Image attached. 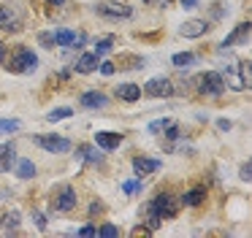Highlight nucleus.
<instances>
[{
	"label": "nucleus",
	"instance_id": "1a4fd4ad",
	"mask_svg": "<svg viewBox=\"0 0 252 238\" xmlns=\"http://www.w3.org/2000/svg\"><path fill=\"white\" fill-rule=\"evenodd\" d=\"M122 144V133H111V130H98L95 133V146H100V149H117V146Z\"/></svg>",
	"mask_w": 252,
	"mask_h": 238
},
{
	"label": "nucleus",
	"instance_id": "72a5a7b5",
	"mask_svg": "<svg viewBox=\"0 0 252 238\" xmlns=\"http://www.w3.org/2000/svg\"><path fill=\"white\" fill-rule=\"evenodd\" d=\"M217 127H220V130H225V133H228V130L233 127V124H230V119H220V122H217Z\"/></svg>",
	"mask_w": 252,
	"mask_h": 238
},
{
	"label": "nucleus",
	"instance_id": "e433bc0d",
	"mask_svg": "<svg viewBox=\"0 0 252 238\" xmlns=\"http://www.w3.org/2000/svg\"><path fill=\"white\" fill-rule=\"evenodd\" d=\"M3 60H6V43L0 41V62H3Z\"/></svg>",
	"mask_w": 252,
	"mask_h": 238
},
{
	"label": "nucleus",
	"instance_id": "393cba45",
	"mask_svg": "<svg viewBox=\"0 0 252 238\" xmlns=\"http://www.w3.org/2000/svg\"><path fill=\"white\" fill-rule=\"evenodd\" d=\"M168 124H171V119H165V117H163V119H155V122H149V133L160 135L165 127H168Z\"/></svg>",
	"mask_w": 252,
	"mask_h": 238
},
{
	"label": "nucleus",
	"instance_id": "dca6fc26",
	"mask_svg": "<svg viewBox=\"0 0 252 238\" xmlns=\"http://www.w3.org/2000/svg\"><path fill=\"white\" fill-rule=\"evenodd\" d=\"M117 97L125 103H136L138 97H141V87L138 84H120L117 87Z\"/></svg>",
	"mask_w": 252,
	"mask_h": 238
},
{
	"label": "nucleus",
	"instance_id": "b1692460",
	"mask_svg": "<svg viewBox=\"0 0 252 238\" xmlns=\"http://www.w3.org/2000/svg\"><path fill=\"white\" fill-rule=\"evenodd\" d=\"M19 127H22V122H19V119H0V135L17 133Z\"/></svg>",
	"mask_w": 252,
	"mask_h": 238
},
{
	"label": "nucleus",
	"instance_id": "c85d7f7f",
	"mask_svg": "<svg viewBox=\"0 0 252 238\" xmlns=\"http://www.w3.org/2000/svg\"><path fill=\"white\" fill-rule=\"evenodd\" d=\"M3 222H6V227H17L19 225V211H8Z\"/></svg>",
	"mask_w": 252,
	"mask_h": 238
},
{
	"label": "nucleus",
	"instance_id": "6ab92c4d",
	"mask_svg": "<svg viewBox=\"0 0 252 238\" xmlns=\"http://www.w3.org/2000/svg\"><path fill=\"white\" fill-rule=\"evenodd\" d=\"M17 176H19V178H33V176H35L33 160H17Z\"/></svg>",
	"mask_w": 252,
	"mask_h": 238
},
{
	"label": "nucleus",
	"instance_id": "f03ea898",
	"mask_svg": "<svg viewBox=\"0 0 252 238\" xmlns=\"http://www.w3.org/2000/svg\"><path fill=\"white\" fill-rule=\"evenodd\" d=\"M35 68H38V57L25 46H19L17 52L11 54V60H8V70H11V73H33Z\"/></svg>",
	"mask_w": 252,
	"mask_h": 238
},
{
	"label": "nucleus",
	"instance_id": "5701e85b",
	"mask_svg": "<svg viewBox=\"0 0 252 238\" xmlns=\"http://www.w3.org/2000/svg\"><path fill=\"white\" fill-rule=\"evenodd\" d=\"M111 46H114V38H111V35L109 38H100V41L95 43V52L93 54H95V57H103V54H109Z\"/></svg>",
	"mask_w": 252,
	"mask_h": 238
},
{
	"label": "nucleus",
	"instance_id": "4468645a",
	"mask_svg": "<svg viewBox=\"0 0 252 238\" xmlns=\"http://www.w3.org/2000/svg\"><path fill=\"white\" fill-rule=\"evenodd\" d=\"M203 200H206V187H203V184H198V187H192V189H190V192L182 195L179 203L192 206V208H195V206H201V203H203Z\"/></svg>",
	"mask_w": 252,
	"mask_h": 238
},
{
	"label": "nucleus",
	"instance_id": "423d86ee",
	"mask_svg": "<svg viewBox=\"0 0 252 238\" xmlns=\"http://www.w3.org/2000/svg\"><path fill=\"white\" fill-rule=\"evenodd\" d=\"M76 203H79V198H76V189H73L71 184H63V187L55 192V198H52L55 211H73Z\"/></svg>",
	"mask_w": 252,
	"mask_h": 238
},
{
	"label": "nucleus",
	"instance_id": "9b49d317",
	"mask_svg": "<svg viewBox=\"0 0 252 238\" xmlns=\"http://www.w3.org/2000/svg\"><path fill=\"white\" fill-rule=\"evenodd\" d=\"M52 35H55V46H79V43L84 41V35H76V32L68 30V27H60V30H55Z\"/></svg>",
	"mask_w": 252,
	"mask_h": 238
},
{
	"label": "nucleus",
	"instance_id": "f704fd0d",
	"mask_svg": "<svg viewBox=\"0 0 252 238\" xmlns=\"http://www.w3.org/2000/svg\"><path fill=\"white\" fill-rule=\"evenodd\" d=\"M100 211H103V206H100V203H93V206H90V214H100Z\"/></svg>",
	"mask_w": 252,
	"mask_h": 238
},
{
	"label": "nucleus",
	"instance_id": "c9c22d12",
	"mask_svg": "<svg viewBox=\"0 0 252 238\" xmlns=\"http://www.w3.org/2000/svg\"><path fill=\"white\" fill-rule=\"evenodd\" d=\"M179 3L185 5V8H195V5H198V0H179Z\"/></svg>",
	"mask_w": 252,
	"mask_h": 238
},
{
	"label": "nucleus",
	"instance_id": "cd10ccee",
	"mask_svg": "<svg viewBox=\"0 0 252 238\" xmlns=\"http://www.w3.org/2000/svg\"><path fill=\"white\" fill-rule=\"evenodd\" d=\"M239 178L241 181H250L252 178V162H244V165L239 168Z\"/></svg>",
	"mask_w": 252,
	"mask_h": 238
},
{
	"label": "nucleus",
	"instance_id": "58836bf2",
	"mask_svg": "<svg viewBox=\"0 0 252 238\" xmlns=\"http://www.w3.org/2000/svg\"><path fill=\"white\" fill-rule=\"evenodd\" d=\"M160 3H168V0H160Z\"/></svg>",
	"mask_w": 252,
	"mask_h": 238
},
{
	"label": "nucleus",
	"instance_id": "aec40b11",
	"mask_svg": "<svg viewBox=\"0 0 252 238\" xmlns=\"http://www.w3.org/2000/svg\"><path fill=\"white\" fill-rule=\"evenodd\" d=\"M79 151L84 154V160H87V162H103L100 146H79Z\"/></svg>",
	"mask_w": 252,
	"mask_h": 238
},
{
	"label": "nucleus",
	"instance_id": "20e7f679",
	"mask_svg": "<svg viewBox=\"0 0 252 238\" xmlns=\"http://www.w3.org/2000/svg\"><path fill=\"white\" fill-rule=\"evenodd\" d=\"M198 92L201 95H209V97H217L225 92V79L222 73H217V70H209V73H203L201 79H198Z\"/></svg>",
	"mask_w": 252,
	"mask_h": 238
},
{
	"label": "nucleus",
	"instance_id": "ddd939ff",
	"mask_svg": "<svg viewBox=\"0 0 252 238\" xmlns=\"http://www.w3.org/2000/svg\"><path fill=\"white\" fill-rule=\"evenodd\" d=\"M79 103H82L84 108H106L109 106V97H106L103 92H84V95L79 97Z\"/></svg>",
	"mask_w": 252,
	"mask_h": 238
},
{
	"label": "nucleus",
	"instance_id": "c756f323",
	"mask_svg": "<svg viewBox=\"0 0 252 238\" xmlns=\"http://www.w3.org/2000/svg\"><path fill=\"white\" fill-rule=\"evenodd\" d=\"M79 236H87V238H93V236H98V227H93V225H84V227H79Z\"/></svg>",
	"mask_w": 252,
	"mask_h": 238
},
{
	"label": "nucleus",
	"instance_id": "6e6552de",
	"mask_svg": "<svg viewBox=\"0 0 252 238\" xmlns=\"http://www.w3.org/2000/svg\"><path fill=\"white\" fill-rule=\"evenodd\" d=\"M149 97H171L174 95V84H171V79H163V76H158V79H149L147 84H144V89Z\"/></svg>",
	"mask_w": 252,
	"mask_h": 238
},
{
	"label": "nucleus",
	"instance_id": "39448f33",
	"mask_svg": "<svg viewBox=\"0 0 252 238\" xmlns=\"http://www.w3.org/2000/svg\"><path fill=\"white\" fill-rule=\"evenodd\" d=\"M95 11H98L100 16H106V19H130V16H133L130 5H127V3H114V0L98 3V5H95Z\"/></svg>",
	"mask_w": 252,
	"mask_h": 238
},
{
	"label": "nucleus",
	"instance_id": "4be33fe9",
	"mask_svg": "<svg viewBox=\"0 0 252 238\" xmlns=\"http://www.w3.org/2000/svg\"><path fill=\"white\" fill-rule=\"evenodd\" d=\"M71 114H73V111H71L68 106H60V108H55V111L46 114V122H60V119H68Z\"/></svg>",
	"mask_w": 252,
	"mask_h": 238
},
{
	"label": "nucleus",
	"instance_id": "7c9ffc66",
	"mask_svg": "<svg viewBox=\"0 0 252 238\" xmlns=\"http://www.w3.org/2000/svg\"><path fill=\"white\" fill-rule=\"evenodd\" d=\"M98 68H100V73H103V76H111V73L117 70V65H114V62H100Z\"/></svg>",
	"mask_w": 252,
	"mask_h": 238
},
{
	"label": "nucleus",
	"instance_id": "9d476101",
	"mask_svg": "<svg viewBox=\"0 0 252 238\" xmlns=\"http://www.w3.org/2000/svg\"><path fill=\"white\" fill-rule=\"evenodd\" d=\"M206 30H209V22L190 19V22H185V25L179 27V35H185V38H201V35H206Z\"/></svg>",
	"mask_w": 252,
	"mask_h": 238
},
{
	"label": "nucleus",
	"instance_id": "4c0bfd02",
	"mask_svg": "<svg viewBox=\"0 0 252 238\" xmlns=\"http://www.w3.org/2000/svg\"><path fill=\"white\" fill-rule=\"evenodd\" d=\"M46 3H52V5H65L68 0H46Z\"/></svg>",
	"mask_w": 252,
	"mask_h": 238
},
{
	"label": "nucleus",
	"instance_id": "473e14b6",
	"mask_svg": "<svg viewBox=\"0 0 252 238\" xmlns=\"http://www.w3.org/2000/svg\"><path fill=\"white\" fill-rule=\"evenodd\" d=\"M35 225H38V230H46V216L44 214H35Z\"/></svg>",
	"mask_w": 252,
	"mask_h": 238
},
{
	"label": "nucleus",
	"instance_id": "bb28decb",
	"mask_svg": "<svg viewBox=\"0 0 252 238\" xmlns=\"http://www.w3.org/2000/svg\"><path fill=\"white\" fill-rule=\"evenodd\" d=\"M122 189H125L127 195H133V192H141V176H138L136 181H125V184H122Z\"/></svg>",
	"mask_w": 252,
	"mask_h": 238
},
{
	"label": "nucleus",
	"instance_id": "2eb2a0df",
	"mask_svg": "<svg viewBox=\"0 0 252 238\" xmlns=\"http://www.w3.org/2000/svg\"><path fill=\"white\" fill-rule=\"evenodd\" d=\"M17 162V151L11 144H0V173L11 171V165Z\"/></svg>",
	"mask_w": 252,
	"mask_h": 238
},
{
	"label": "nucleus",
	"instance_id": "f3484780",
	"mask_svg": "<svg viewBox=\"0 0 252 238\" xmlns=\"http://www.w3.org/2000/svg\"><path fill=\"white\" fill-rule=\"evenodd\" d=\"M247 35H250V22H241V25L239 27H236V30L233 32H230V35L228 38H225V43H222V46L225 49H228V46H233V43H239V41H244V38Z\"/></svg>",
	"mask_w": 252,
	"mask_h": 238
},
{
	"label": "nucleus",
	"instance_id": "a878e982",
	"mask_svg": "<svg viewBox=\"0 0 252 238\" xmlns=\"http://www.w3.org/2000/svg\"><path fill=\"white\" fill-rule=\"evenodd\" d=\"M98 236H103V238H117V236H120V227L103 225V227H98Z\"/></svg>",
	"mask_w": 252,
	"mask_h": 238
},
{
	"label": "nucleus",
	"instance_id": "7ed1b4c3",
	"mask_svg": "<svg viewBox=\"0 0 252 238\" xmlns=\"http://www.w3.org/2000/svg\"><path fill=\"white\" fill-rule=\"evenodd\" d=\"M22 11L17 8L14 3H0V30L8 32H19L22 30Z\"/></svg>",
	"mask_w": 252,
	"mask_h": 238
},
{
	"label": "nucleus",
	"instance_id": "412c9836",
	"mask_svg": "<svg viewBox=\"0 0 252 238\" xmlns=\"http://www.w3.org/2000/svg\"><path fill=\"white\" fill-rule=\"evenodd\" d=\"M198 62V57L192 52H179V54H174V65L176 68H187V65H195Z\"/></svg>",
	"mask_w": 252,
	"mask_h": 238
},
{
	"label": "nucleus",
	"instance_id": "a211bd4d",
	"mask_svg": "<svg viewBox=\"0 0 252 238\" xmlns=\"http://www.w3.org/2000/svg\"><path fill=\"white\" fill-rule=\"evenodd\" d=\"M95 68H98V57H95V54H82V57L76 60L79 73H93Z\"/></svg>",
	"mask_w": 252,
	"mask_h": 238
},
{
	"label": "nucleus",
	"instance_id": "2f4dec72",
	"mask_svg": "<svg viewBox=\"0 0 252 238\" xmlns=\"http://www.w3.org/2000/svg\"><path fill=\"white\" fill-rule=\"evenodd\" d=\"M38 41H41V43H46V46H55V35H52V32H41Z\"/></svg>",
	"mask_w": 252,
	"mask_h": 238
},
{
	"label": "nucleus",
	"instance_id": "f257e3e1",
	"mask_svg": "<svg viewBox=\"0 0 252 238\" xmlns=\"http://www.w3.org/2000/svg\"><path fill=\"white\" fill-rule=\"evenodd\" d=\"M176 211H179V200H176L171 192H160L158 198H155L152 203L147 206L149 230H158L160 222H163V219H171V216H176Z\"/></svg>",
	"mask_w": 252,
	"mask_h": 238
},
{
	"label": "nucleus",
	"instance_id": "f8f14e48",
	"mask_svg": "<svg viewBox=\"0 0 252 238\" xmlns=\"http://www.w3.org/2000/svg\"><path fill=\"white\" fill-rule=\"evenodd\" d=\"M133 171H136V176H149V173L160 171V160H149V157H136V160H133Z\"/></svg>",
	"mask_w": 252,
	"mask_h": 238
},
{
	"label": "nucleus",
	"instance_id": "0eeeda50",
	"mask_svg": "<svg viewBox=\"0 0 252 238\" xmlns=\"http://www.w3.org/2000/svg\"><path fill=\"white\" fill-rule=\"evenodd\" d=\"M33 141L41 146V149L49 151V154H60V151H68V149H71V141L63 138V135H35Z\"/></svg>",
	"mask_w": 252,
	"mask_h": 238
}]
</instances>
